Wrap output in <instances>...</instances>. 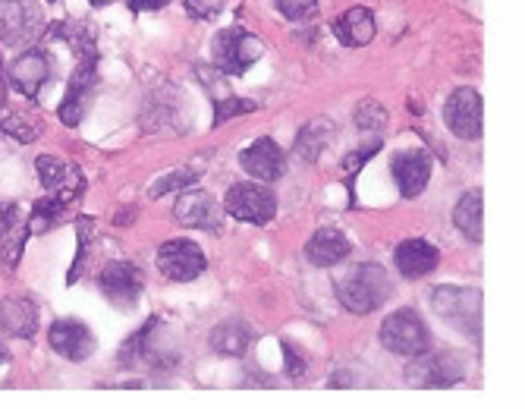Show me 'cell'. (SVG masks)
I'll return each mask as SVG.
<instances>
[{
    "label": "cell",
    "mask_w": 525,
    "mask_h": 409,
    "mask_svg": "<svg viewBox=\"0 0 525 409\" xmlns=\"http://www.w3.org/2000/svg\"><path fill=\"white\" fill-rule=\"evenodd\" d=\"M334 290L343 309H349L353 315H371L393 296V281L381 265H356L343 277H337Z\"/></svg>",
    "instance_id": "obj_1"
},
{
    "label": "cell",
    "mask_w": 525,
    "mask_h": 409,
    "mask_svg": "<svg viewBox=\"0 0 525 409\" xmlns=\"http://www.w3.org/2000/svg\"><path fill=\"white\" fill-rule=\"evenodd\" d=\"M45 35V13L35 0H0V41L7 48H32Z\"/></svg>",
    "instance_id": "obj_2"
},
{
    "label": "cell",
    "mask_w": 525,
    "mask_h": 409,
    "mask_svg": "<svg viewBox=\"0 0 525 409\" xmlns=\"http://www.w3.org/2000/svg\"><path fill=\"white\" fill-rule=\"evenodd\" d=\"M265 54V45L261 38H255L252 32H246L243 26H233L217 32L214 38V63H217V73H227V76H243L252 63L261 60Z\"/></svg>",
    "instance_id": "obj_3"
},
{
    "label": "cell",
    "mask_w": 525,
    "mask_h": 409,
    "mask_svg": "<svg viewBox=\"0 0 525 409\" xmlns=\"http://www.w3.org/2000/svg\"><path fill=\"white\" fill-rule=\"evenodd\" d=\"M381 343L387 353H397V356H419L428 350V328L422 315L415 309H397L393 315L384 318L381 325Z\"/></svg>",
    "instance_id": "obj_4"
},
{
    "label": "cell",
    "mask_w": 525,
    "mask_h": 409,
    "mask_svg": "<svg viewBox=\"0 0 525 409\" xmlns=\"http://www.w3.org/2000/svg\"><path fill=\"white\" fill-rule=\"evenodd\" d=\"M76 57H79V63H76V70L67 82V98H63L60 111H57L63 126H79L82 123L85 107H89L95 82H98V51L89 48V51H82Z\"/></svg>",
    "instance_id": "obj_5"
},
{
    "label": "cell",
    "mask_w": 525,
    "mask_h": 409,
    "mask_svg": "<svg viewBox=\"0 0 525 409\" xmlns=\"http://www.w3.org/2000/svg\"><path fill=\"white\" fill-rule=\"evenodd\" d=\"M434 312L447 318L453 328L463 334L478 337L481 334V293L478 290H459V287H441L434 290Z\"/></svg>",
    "instance_id": "obj_6"
},
{
    "label": "cell",
    "mask_w": 525,
    "mask_h": 409,
    "mask_svg": "<svg viewBox=\"0 0 525 409\" xmlns=\"http://www.w3.org/2000/svg\"><path fill=\"white\" fill-rule=\"evenodd\" d=\"M224 208L233 214L236 221H246V224H268L274 221L277 214V196L261 183H236L227 199H224Z\"/></svg>",
    "instance_id": "obj_7"
},
{
    "label": "cell",
    "mask_w": 525,
    "mask_h": 409,
    "mask_svg": "<svg viewBox=\"0 0 525 409\" xmlns=\"http://www.w3.org/2000/svg\"><path fill=\"white\" fill-rule=\"evenodd\" d=\"M158 268H161V274L167 277V281L189 284V281H195V277L205 274L208 258L192 240H167L158 249Z\"/></svg>",
    "instance_id": "obj_8"
},
{
    "label": "cell",
    "mask_w": 525,
    "mask_h": 409,
    "mask_svg": "<svg viewBox=\"0 0 525 409\" xmlns=\"http://www.w3.org/2000/svg\"><path fill=\"white\" fill-rule=\"evenodd\" d=\"M444 123L459 139H478L485 133V107L475 89H456L444 104Z\"/></svg>",
    "instance_id": "obj_9"
},
{
    "label": "cell",
    "mask_w": 525,
    "mask_h": 409,
    "mask_svg": "<svg viewBox=\"0 0 525 409\" xmlns=\"http://www.w3.org/2000/svg\"><path fill=\"white\" fill-rule=\"evenodd\" d=\"M35 170H38L41 186H45L51 196H57L63 205H73L82 196L85 177H82V170L76 164H67V161L51 158V155H38Z\"/></svg>",
    "instance_id": "obj_10"
},
{
    "label": "cell",
    "mask_w": 525,
    "mask_h": 409,
    "mask_svg": "<svg viewBox=\"0 0 525 409\" xmlns=\"http://www.w3.org/2000/svg\"><path fill=\"white\" fill-rule=\"evenodd\" d=\"M98 287L114 306L133 309L139 303V296H142L145 274L133 262H111L98 274Z\"/></svg>",
    "instance_id": "obj_11"
},
{
    "label": "cell",
    "mask_w": 525,
    "mask_h": 409,
    "mask_svg": "<svg viewBox=\"0 0 525 409\" xmlns=\"http://www.w3.org/2000/svg\"><path fill=\"white\" fill-rule=\"evenodd\" d=\"M51 57L41 51V48H29L26 54H19L16 60H13V67H10V85L13 89L23 95V98H29V101H35L38 98V92L45 89V82L51 79Z\"/></svg>",
    "instance_id": "obj_12"
},
{
    "label": "cell",
    "mask_w": 525,
    "mask_h": 409,
    "mask_svg": "<svg viewBox=\"0 0 525 409\" xmlns=\"http://www.w3.org/2000/svg\"><path fill=\"white\" fill-rule=\"evenodd\" d=\"M48 343L51 350L60 353L70 362H82L95 353V334L89 331V325H82L76 318H60L48 328Z\"/></svg>",
    "instance_id": "obj_13"
},
{
    "label": "cell",
    "mask_w": 525,
    "mask_h": 409,
    "mask_svg": "<svg viewBox=\"0 0 525 409\" xmlns=\"http://www.w3.org/2000/svg\"><path fill=\"white\" fill-rule=\"evenodd\" d=\"M243 170L249 177H255L258 183H277L283 174H287V155H283V148L274 142V139H255L243 155Z\"/></svg>",
    "instance_id": "obj_14"
},
{
    "label": "cell",
    "mask_w": 525,
    "mask_h": 409,
    "mask_svg": "<svg viewBox=\"0 0 525 409\" xmlns=\"http://www.w3.org/2000/svg\"><path fill=\"white\" fill-rule=\"evenodd\" d=\"M390 174L397 180L400 192L406 199L422 196L428 177H431V158L422 152V148H406V152H397L390 161Z\"/></svg>",
    "instance_id": "obj_15"
},
{
    "label": "cell",
    "mask_w": 525,
    "mask_h": 409,
    "mask_svg": "<svg viewBox=\"0 0 525 409\" xmlns=\"http://www.w3.org/2000/svg\"><path fill=\"white\" fill-rule=\"evenodd\" d=\"M409 378L412 384L422 387H450L463 378V365L450 353H419V362L409 365Z\"/></svg>",
    "instance_id": "obj_16"
},
{
    "label": "cell",
    "mask_w": 525,
    "mask_h": 409,
    "mask_svg": "<svg viewBox=\"0 0 525 409\" xmlns=\"http://www.w3.org/2000/svg\"><path fill=\"white\" fill-rule=\"evenodd\" d=\"M173 214H177V221L186 224V227L221 230V205H217L208 192H199V189L183 192V196L177 199Z\"/></svg>",
    "instance_id": "obj_17"
},
{
    "label": "cell",
    "mask_w": 525,
    "mask_h": 409,
    "mask_svg": "<svg viewBox=\"0 0 525 409\" xmlns=\"http://www.w3.org/2000/svg\"><path fill=\"white\" fill-rule=\"evenodd\" d=\"M199 79H202V85L211 92V98H214V126H224L230 117H239V114H252V111H258V104L255 101H246V98H236L227 85L221 82V76L217 73H211V70H199Z\"/></svg>",
    "instance_id": "obj_18"
},
{
    "label": "cell",
    "mask_w": 525,
    "mask_h": 409,
    "mask_svg": "<svg viewBox=\"0 0 525 409\" xmlns=\"http://www.w3.org/2000/svg\"><path fill=\"white\" fill-rule=\"evenodd\" d=\"M349 255V240L346 233L337 227H321L309 243H305V258L315 268H334Z\"/></svg>",
    "instance_id": "obj_19"
},
{
    "label": "cell",
    "mask_w": 525,
    "mask_h": 409,
    "mask_svg": "<svg viewBox=\"0 0 525 409\" xmlns=\"http://www.w3.org/2000/svg\"><path fill=\"white\" fill-rule=\"evenodd\" d=\"M393 262H397V271L403 277L419 281V277H425L437 268L441 255H437V249L425 240H406V243L397 246V252H393Z\"/></svg>",
    "instance_id": "obj_20"
},
{
    "label": "cell",
    "mask_w": 525,
    "mask_h": 409,
    "mask_svg": "<svg viewBox=\"0 0 525 409\" xmlns=\"http://www.w3.org/2000/svg\"><path fill=\"white\" fill-rule=\"evenodd\" d=\"M375 13L368 7H349L334 19V35L343 41L346 48H365L371 38H375Z\"/></svg>",
    "instance_id": "obj_21"
},
{
    "label": "cell",
    "mask_w": 525,
    "mask_h": 409,
    "mask_svg": "<svg viewBox=\"0 0 525 409\" xmlns=\"http://www.w3.org/2000/svg\"><path fill=\"white\" fill-rule=\"evenodd\" d=\"M0 328L16 337H32L38 328V309L26 296H10L0 303Z\"/></svg>",
    "instance_id": "obj_22"
},
{
    "label": "cell",
    "mask_w": 525,
    "mask_h": 409,
    "mask_svg": "<svg viewBox=\"0 0 525 409\" xmlns=\"http://www.w3.org/2000/svg\"><path fill=\"white\" fill-rule=\"evenodd\" d=\"M331 136H334V126L331 120H309L296 136V158L305 161V164H315L321 158V152L327 145H331Z\"/></svg>",
    "instance_id": "obj_23"
},
{
    "label": "cell",
    "mask_w": 525,
    "mask_h": 409,
    "mask_svg": "<svg viewBox=\"0 0 525 409\" xmlns=\"http://www.w3.org/2000/svg\"><path fill=\"white\" fill-rule=\"evenodd\" d=\"M485 202H481V189H472L466 192L463 199H459L456 211H453V221L459 227V233L466 236L472 243H481V236H485Z\"/></svg>",
    "instance_id": "obj_24"
},
{
    "label": "cell",
    "mask_w": 525,
    "mask_h": 409,
    "mask_svg": "<svg viewBox=\"0 0 525 409\" xmlns=\"http://www.w3.org/2000/svg\"><path fill=\"white\" fill-rule=\"evenodd\" d=\"M252 343V328L246 321H224L211 331V347L221 356H243Z\"/></svg>",
    "instance_id": "obj_25"
},
{
    "label": "cell",
    "mask_w": 525,
    "mask_h": 409,
    "mask_svg": "<svg viewBox=\"0 0 525 409\" xmlns=\"http://www.w3.org/2000/svg\"><path fill=\"white\" fill-rule=\"evenodd\" d=\"M67 214V205H63L57 196H48L45 199H38L35 202V208H32V214H29V236H35V233H48L51 227H57V221Z\"/></svg>",
    "instance_id": "obj_26"
},
{
    "label": "cell",
    "mask_w": 525,
    "mask_h": 409,
    "mask_svg": "<svg viewBox=\"0 0 525 409\" xmlns=\"http://www.w3.org/2000/svg\"><path fill=\"white\" fill-rule=\"evenodd\" d=\"M95 236V221L92 218H79L76 221V262H73V268H70V274H67V284H76L79 281V274H82V268H85V258H89V240Z\"/></svg>",
    "instance_id": "obj_27"
},
{
    "label": "cell",
    "mask_w": 525,
    "mask_h": 409,
    "mask_svg": "<svg viewBox=\"0 0 525 409\" xmlns=\"http://www.w3.org/2000/svg\"><path fill=\"white\" fill-rule=\"evenodd\" d=\"M0 133L26 145V142H32L41 133V126L32 117H26V114H13V117H7L4 123H0Z\"/></svg>",
    "instance_id": "obj_28"
},
{
    "label": "cell",
    "mask_w": 525,
    "mask_h": 409,
    "mask_svg": "<svg viewBox=\"0 0 525 409\" xmlns=\"http://www.w3.org/2000/svg\"><path fill=\"white\" fill-rule=\"evenodd\" d=\"M4 255H0V262H4V268L7 271H13L16 265H19V258H23V246H26V240H29V227H23V224H16L7 236H4Z\"/></svg>",
    "instance_id": "obj_29"
},
{
    "label": "cell",
    "mask_w": 525,
    "mask_h": 409,
    "mask_svg": "<svg viewBox=\"0 0 525 409\" xmlns=\"http://www.w3.org/2000/svg\"><path fill=\"white\" fill-rule=\"evenodd\" d=\"M277 10L293 23H302V19H312L318 13V0H277Z\"/></svg>",
    "instance_id": "obj_30"
},
{
    "label": "cell",
    "mask_w": 525,
    "mask_h": 409,
    "mask_svg": "<svg viewBox=\"0 0 525 409\" xmlns=\"http://www.w3.org/2000/svg\"><path fill=\"white\" fill-rule=\"evenodd\" d=\"M356 123H359V129H381L387 123V114L378 101H362L359 111H356Z\"/></svg>",
    "instance_id": "obj_31"
},
{
    "label": "cell",
    "mask_w": 525,
    "mask_h": 409,
    "mask_svg": "<svg viewBox=\"0 0 525 409\" xmlns=\"http://www.w3.org/2000/svg\"><path fill=\"white\" fill-rule=\"evenodd\" d=\"M186 186H195V170H173V174L158 180V186L151 189V196H164V192L186 189Z\"/></svg>",
    "instance_id": "obj_32"
},
{
    "label": "cell",
    "mask_w": 525,
    "mask_h": 409,
    "mask_svg": "<svg viewBox=\"0 0 525 409\" xmlns=\"http://www.w3.org/2000/svg\"><path fill=\"white\" fill-rule=\"evenodd\" d=\"M378 148H381V139H375L371 145H362V148H356L353 155H346V158H343V170H346V174H359V167H362V164H365L371 155H375Z\"/></svg>",
    "instance_id": "obj_33"
},
{
    "label": "cell",
    "mask_w": 525,
    "mask_h": 409,
    "mask_svg": "<svg viewBox=\"0 0 525 409\" xmlns=\"http://www.w3.org/2000/svg\"><path fill=\"white\" fill-rule=\"evenodd\" d=\"M186 10L195 19H217V13L224 10V0H186Z\"/></svg>",
    "instance_id": "obj_34"
},
{
    "label": "cell",
    "mask_w": 525,
    "mask_h": 409,
    "mask_svg": "<svg viewBox=\"0 0 525 409\" xmlns=\"http://www.w3.org/2000/svg\"><path fill=\"white\" fill-rule=\"evenodd\" d=\"M19 224V205L16 202H0V240Z\"/></svg>",
    "instance_id": "obj_35"
},
{
    "label": "cell",
    "mask_w": 525,
    "mask_h": 409,
    "mask_svg": "<svg viewBox=\"0 0 525 409\" xmlns=\"http://www.w3.org/2000/svg\"><path fill=\"white\" fill-rule=\"evenodd\" d=\"M283 353H287V372H290L293 378H299V375L305 372V359L299 356V350L293 347V343H283Z\"/></svg>",
    "instance_id": "obj_36"
},
{
    "label": "cell",
    "mask_w": 525,
    "mask_h": 409,
    "mask_svg": "<svg viewBox=\"0 0 525 409\" xmlns=\"http://www.w3.org/2000/svg\"><path fill=\"white\" fill-rule=\"evenodd\" d=\"M129 10H136V13H151V10H161L167 7L170 0H126Z\"/></svg>",
    "instance_id": "obj_37"
},
{
    "label": "cell",
    "mask_w": 525,
    "mask_h": 409,
    "mask_svg": "<svg viewBox=\"0 0 525 409\" xmlns=\"http://www.w3.org/2000/svg\"><path fill=\"white\" fill-rule=\"evenodd\" d=\"M0 107H4V60H0Z\"/></svg>",
    "instance_id": "obj_38"
},
{
    "label": "cell",
    "mask_w": 525,
    "mask_h": 409,
    "mask_svg": "<svg viewBox=\"0 0 525 409\" xmlns=\"http://www.w3.org/2000/svg\"><path fill=\"white\" fill-rule=\"evenodd\" d=\"M4 362H10V353H7L4 343H0V365H4Z\"/></svg>",
    "instance_id": "obj_39"
},
{
    "label": "cell",
    "mask_w": 525,
    "mask_h": 409,
    "mask_svg": "<svg viewBox=\"0 0 525 409\" xmlns=\"http://www.w3.org/2000/svg\"><path fill=\"white\" fill-rule=\"evenodd\" d=\"M92 4H95V7H104V4H107V0H92Z\"/></svg>",
    "instance_id": "obj_40"
},
{
    "label": "cell",
    "mask_w": 525,
    "mask_h": 409,
    "mask_svg": "<svg viewBox=\"0 0 525 409\" xmlns=\"http://www.w3.org/2000/svg\"><path fill=\"white\" fill-rule=\"evenodd\" d=\"M48 4H51V0H48Z\"/></svg>",
    "instance_id": "obj_41"
}]
</instances>
